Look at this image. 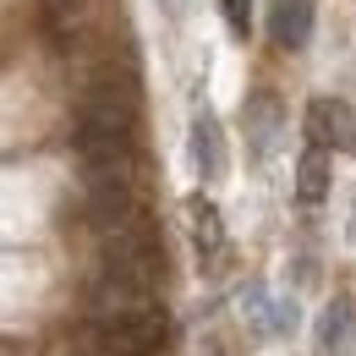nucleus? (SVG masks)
<instances>
[{
	"label": "nucleus",
	"mask_w": 356,
	"mask_h": 356,
	"mask_svg": "<svg viewBox=\"0 0 356 356\" xmlns=\"http://www.w3.org/2000/svg\"><path fill=\"white\" fill-rule=\"evenodd\" d=\"M93 340L110 356H154L170 340V318H165L159 302L137 312H110V318H93Z\"/></svg>",
	"instance_id": "nucleus-1"
},
{
	"label": "nucleus",
	"mask_w": 356,
	"mask_h": 356,
	"mask_svg": "<svg viewBox=\"0 0 356 356\" xmlns=\"http://www.w3.org/2000/svg\"><path fill=\"white\" fill-rule=\"evenodd\" d=\"M329 186H334V165H329V148H302V159H296V197L318 209L323 197H329Z\"/></svg>",
	"instance_id": "nucleus-9"
},
{
	"label": "nucleus",
	"mask_w": 356,
	"mask_h": 356,
	"mask_svg": "<svg viewBox=\"0 0 356 356\" xmlns=\"http://www.w3.org/2000/svg\"><path fill=\"white\" fill-rule=\"evenodd\" d=\"M181 214H186V236H192L197 264H203V268H220V258H225V220H220V209H214V197L192 192Z\"/></svg>",
	"instance_id": "nucleus-4"
},
{
	"label": "nucleus",
	"mask_w": 356,
	"mask_h": 356,
	"mask_svg": "<svg viewBox=\"0 0 356 356\" xmlns=\"http://www.w3.org/2000/svg\"><path fill=\"white\" fill-rule=\"evenodd\" d=\"M307 137L329 154H356V104L334 99V93H318L307 104Z\"/></svg>",
	"instance_id": "nucleus-2"
},
{
	"label": "nucleus",
	"mask_w": 356,
	"mask_h": 356,
	"mask_svg": "<svg viewBox=\"0 0 356 356\" xmlns=\"http://www.w3.org/2000/svg\"><path fill=\"white\" fill-rule=\"evenodd\" d=\"M268 39L280 49H302L312 39V0H274L268 6Z\"/></svg>",
	"instance_id": "nucleus-7"
},
{
	"label": "nucleus",
	"mask_w": 356,
	"mask_h": 356,
	"mask_svg": "<svg viewBox=\"0 0 356 356\" xmlns=\"http://www.w3.org/2000/svg\"><path fill=\"white\" fill-rule=\"evenodd\" d=\"M236 312L252 323V334H285V329H296V302H274L268 296V285H247L241 291V302H236Z\"/></svg>",
	"instance_id": "nucleus-6"
},
{
	"label": "nucleus",
	"mask_w": 356,
	"mask_h": 356,
	"mask_svg": "<svg viewBox=\"0 0 356 356\" xmlns=\"http://www.w3.org/2000/svg\"><path fill=\"white\" fill-rule=\"evenodd\" d=\"M312 356H356V302L329 296L312 323Z\"/></svg>",
	"instance_id": "nucleus-3"
},
{
	"label": "nucleus",
	"mask_w": 356,
	"mask_h": 356,
	"mask_svg": "<svg viewBox=\"0 0 356 356\" xmlns=\"http://www.w3.org/2000/svg\"><path fill=\"white\" fill-rule=\"evenodd\" d=\"M220 11H225V22H230V33H236V39H247V33H252V0H220Z\"/></svg>",
	"instance_id": "nucleus-11"
},
{
	"label": "nucleus",
	"mask_w": 356,
	"mask_h": 356,
	"mask_svg": "<svg viewBox=\"0 0 356 356\" xmlns=\"http://www.w3.org/2000/svg\"><path fill=\"white\" fill-rule=\"evenodd\" d=\"M39 6H44V28L55 44H77L93 17V0H39Z\"/></svg>",
	"instance_id": "nucleus-10"
},
{
	"label": "nucleus",
	"mask_w": 356,
	"mask_h": 356,
	"mask_svg": "<svg viewBox=\"0 0 356 356\" xmlns=\"http://www.w3.org/2000/svg\"><path fill=\"white\" fill-rule=\"evenodd\" d=\"M186 154H192V170L197 181H220L225 176V127L209 115V110H197L192 115V132H186Z\"/></svg>",
	"instance_id": "nucleus-5"
},
{
	"label": "nucleus",
	"mask_w": 356,
	"mask_h": 356,
	"mask_svg": "<svg viewBox=\"0 0 356 356\" xmlns=\"http://www.w3.org/2000/svg\"><path fill=\"white\" fill-rule=\"evenodd\" d=\"M165 6H170V11H176V6H181V0H165Z\"/></svg>",
	"instance_id": "nucleus-12"
},
{
	"label": "nucleus",
	"mask_w": 356,
	"mask_h": 356,
	"mask_svg": "<svg viewBox=\"0 0 356 356\" xmlns=\"http://www.w3.org/2000/svg\"><path fill=\"white\" fill-rule=\"evenodd\" d=\"M241 121H247V143H252V154L264 159L268 148L280 143V127H285L280 99H274V93H252V99H247V110H241Z\"/></svg>",
	"instance_id": "nucleus-8"
}]
</instances>
